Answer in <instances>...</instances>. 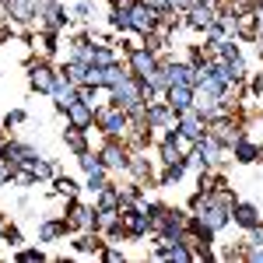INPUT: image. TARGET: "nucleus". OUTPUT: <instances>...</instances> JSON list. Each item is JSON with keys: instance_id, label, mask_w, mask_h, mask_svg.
<instances>
[{"instance_id": "nucleus-1", "label": "nucleus", "mask_w": 263, "mask_h": 263, "mask_svg": "<svg viewBox=\"0 0 263 263\" xmlns=\"http://www.w3.org/2000/svg\"><path fill=\"white\" fill-rule=\"evenodd\" d=\"M218 0H197L190 11H186V25L190 28H197V32H207L214 21H218Z\"/></svg>"}, {"instance_id": "nucleus-2", "label": "nucleus", "mask_w": 263, "mask_h": 263, "mask_svg": "<svg viewBox=\"0 0 263 263\" xmlns=\"http://www.w3.org/2000/svg\"><path fill=\"white\" fill-rule=\"evenodd\" d=\"M158 21H162V14H158L155 7H147L144 0H137V4L130 7V32H137V35H151V32L158 28Z\"/></svg>"}, {"instance_id": "nucleus-3", "label": "nucleus", "mask_w": 263, "mask_h": 263, "mask_svg": "<svg viewBox=\"0 0 263 263\" xmlns=\"http://www.w3.org/2000/svg\"><path fill=\"white\" fill-rule=\"evenodd\" d=\"M95 120H99V126L109 137H123L126 126H130V112L120 109V105H109V109H99V112H95Z\"/></svg>"}, {"instance_id": "nucleus-4", "label": "nucleus", "mask_w": 263, "mask_h": 263, "mask_svg": "<svg viewBox=\"0 0 263 263\" xmlns=\"http://www.w3.org/2000/svg\"><path fill=\"white\" fill-rule=\"evenodd\" d=\"M126 67H130V74H134V78H141V81H151V74L158 70V60H155V53H151L147 46H137V49H130V57H126Z\"/></svg>"}, {"instance_id": "nucleus-5", "label": "nucleus", "mask_w": 263, "mask_h": 263, "mask_svg": "<svg viewBox=\"0 0 263 263\" xmlns=\"http://www.w3.org/2000/svg\"><path fill=\"white\" fill-rule=\"evenodd\" d=\"M0 158H7V162L14 165H28L32 158H39V151L32 147V144H21V141H4L0 144Z\"/></svg>"}, {"instance_id": "nucleus-6", "label": "nucleus", "mask_w": 263, "mask_h": 263, "mask_svg": "<svg viewBox=\"0 0 263 263\" xmlns=\"http://www.w3.org/2000/svg\"><path fill=\"white\" fill-rule=\"evenodd\" d=\"M211 137L221 144V147H232V144L239 141L242 134H239V123L228 120V116H218V120H211Z\"/></svg>"}, {"instance_id": "nucleus-7", "label": "nucleus", "mask_w": 263, "mask_h": 263, "mask_svg": "<svg viewBox=\"0 0 263 263\" xmlns=\"http://www.w3.org/2000/svg\"><path fill=\"white\" fill-rule=\"evenodd\" d=\"M74 228H84V232L95 228V211L78 203V200L70 203V218H63V232H74Z\"/></svg>"}, {"instance_id": "nucleus-8", "label": "nucleus", "mask_w": 263, "mask_h": 263, "mask_svg": "<svg viewBox=\"0 0 263 263\" xmlns=\"http://www.w3.org/2000/svg\"><path fill=\"white\" fill-rule=\"evenodd\" d=\"M176 126H179L186 137L200 141V137H203V126H207V120H203L197 109H182V112H176Z\"/></svg>"}, {"instance_id": "nucleus-9", "label": "nucleus", "mask_w": 263, "mask_h": 263, "mask_svg": "<svg viewBox=\"0 0 263 263\" xmlns=\"http://www.w3.org/2000/svg\"><path fill=\"white\" fill-rule=\"evenodd\" d=\"M0 7H4V14L14 25H32L35 21V4L32 0H4Z\"/></svg>"}, {"instance_id": "nucleus-10", "label": "nucleus", "mask_w": 263, "mask_h": 263, "mask_svg": "<svg viewBox=\"0 0 263 263\" xmlns=\"http://www.w3.org/2000/svg\"><path fill=\"white\" fill-rule=\"evenodd\" d=\"M28 81L35 91H46V95H53V84H57V70L53 67H46V63H32V74H28Z\"/></svg>"}, {"instance_id": "nucleus-11", "label": "nucleus", "mask_w": 263, "mask_h": 263, "mask_svg": "<svg viewBox=\"0 0 263 263\" xmlns=\"http://www.w3.org/2000/svg\"><path fill=\"white\" fill-rule=\"evenodd\" d=\"M67 120H70V126L88 130V126L95 123V105H91V102H84V99H78L70 109H67Z\"/></svg>"}, {"instance_id": "nucleus-12", "label": "nucleus", "mask_w": 263, "mask_h": 263, "mask_svg": "<svg viewBox=\"0 0 263 263\" xmlns=\"http://www.w3.org/2000/svg\"><path fill=\"white\" fill-rule=\"evenodd\" d=\"M99 158H102V165H105L109 172H120V168H126V165H130V158H126V151H123V147H120L116 141H109V144H105Z\"/></svg>"}, {"instance_id": "nucleus-13", "label": "nucleus", "mask_w": 263, "mask_h": 263, "mask_svg": "<svg viewBox=\"0 0 263 263\" xmlns=\"http://www.w3.org/2000/svg\"><path fill=\"white\" fill-rule=\"evenodd\" d=\"M165 99H168V105H172L176 112L193 109V84H172V88L165 91Z\"/></svg>"}, {"instance_id": "nucleus-14", "label": "nucleus", "mask_w": 263, "mask_h": 263, "mask_svg": "<svg viewBox=\"0 0 263 263\" xmlns=\"http://www.w3.org/2000/svg\"><path fill=\"white\" fill-rule=\"evenodd\" d=\"M221 151H224V147L214 141V137H200V141H197V158H200V165H218V162H224Z\"/></svg>"}, {"instance_id": "nucleus-15", "label": "nucleus", "mask_w": 263, "mask_h": 263, "mask_svg": "<svg viewBox=\"0 0 263 263\" xmlns=\"http://www.w3.org/2000/svg\"><path fill=\"white\" fill-rule=\"evenodd\" d=\"M144 120L151 123V126H168V123H176V109L172 105H162V102H151Z\"/></svg>"}, {"instance_id": "nucleus-16", "label": "nucleus", "mask_w": 263, "mask_h": 263, "mask_svg": "<svg viewBox=\"0 0 263 263\" xmlns=\"http://www.w3.org/2000/svg\"><path fill=\"white\" fill-rule=\"evenodd\" d=\"M232 218H235V224H242L246 232H249V228L260 224V211H256L253 203H235V207H232Z\"/></svg>"}, {"instance_id": "nucleus-17", "label": "nucleus", "mask_w": 263, "mask_h": 263, "mask_svg": "<svg viewBox=\"0 0 263 263\" xmlns=\"http://www.w3.org/2000/svg\"><path fill=\"white\" fill-rule=\"evenodd\" d=\"M130 78V67H123V63H109V67H102V84L105 88H116Z\"/></svg>"}, {"instance_id": "nucleus-18", "label": "nucleus", "mask_w": 263, "mask_h": 263, "mask_svg": "<svg viewBox=\"0 0 263 263\" xmlns=\"http://www.w3.org/2000/svg\"><path fill=\"white\" fill-rule=\"evenodd\" d=\"M232 151H235V162H242V165H249V162L260 158V147H256L253 141H246V137H239V141L232 144Z\"/></svg>"}, {"instance_id": "nucleus-19", "label": "nucleus", "mask_w": 263, "mask_h": 263, "mask_svg": "<svg viewBox=\"0 0 263 263\" xmlns=\"http://www.w3.org/2000/svg\"><path fill=\"white\" fill-rule=\"evenodd\" d=\"M63 144L74 151V155H84L88 151V144H84V134H81V126H70V130H63Z\"/></svg>"}, {"instance_id": "nucleus-20", "label": "nucleus", "mask_w": 263, "mask_h": 263, "mask_svg": "<svg viewBox=\"0 0 263 263\" xmlns=\"http://www.w3.org/2000/svg\"><path fill=\"white\" fill-rule=\"evenodd\" d=\"M190 168V162L186 158H176V162H168V168H165V176H162V186H176V182L182 179V172Z\"/></svg>"}, {"instance_id": "nucleus-21", "label": "nucleus", "mask_w": 263, "mask_h": 263, "mask_svg": "<svg viewBox=\"0 0 263 263\" xmlns=\"http://www.w3.org/2000/svg\"><path fill=\"white\" fill-rule=\"evenodd\" d=\"M28 168H32L35 182H39V179H53V176H57V165H53V162H42V158H32Z\"/></svg>"}, {"instance_id": "nucleus-22", "label": "nucleus", "mask_w": 263, "mask_h": 263, "mask_svg": "<svg viewBox=\"0 0 263 263\" xmlns=\"http://www.w3.org/2000/svg\"><path fill=\"white\" fill-rule=\"evenodd\" d=\"M74 249H78V253H95V256H99L102 249H105V242H102L99 235H81V239L74 242Z\"/></svg>"}, {"instance_id": "nucleus-23", "label": "nucleus", "mask_w": 263, "mask_h": 263, "mask_svg": "<svg viewBox=\"0 0 263 263\" xmlns=\"http://www.w3.org/2000/svg\"><path fill=\"white\" fill-rule=\"evenodd\" d=\"M99 207L102 211H120V190H112V186L99 190Z\"/></svg>"}, {"instance_id": "nucleus-24", "label": "nucleus", "mask_w": 263, "mask_h": 263, "mask_svg": "<svg viewBox=\"0 0 263 263\" xmlns=\"http://www.w3.org/2000/svg\"><path fill=\"white\" fill-rule=\"evenodd\" d=\"M63 235V221H42L39 224V239L42 242H57Z\"/></svg>"}, {"instance_id": "nucleus-25", "label": "nucleus", "mask_w": 263, "mask_h": 263, "mask_svg": "<svg viewBox=\"0 0 263 263\" xmlns=\"http://www.w3.org/2000/svg\"><path fill=\"white\" fill-rule=\"evenodd\" d=\"M109 25H112V32H130V11L112 7V11H109Z\"/></svg>"}, {"instance_id": "nucleus-26", "label": "nucleus", "mask_w": 263, "mask_h": 263, "mask_svg": "<svg viewBox=\"0 0 263 263\" xmlns=\"http://www.w3.org/2000/svg\"><path fill=\"white\" fill-rule=\"evenodd\" d=\"M53 186H57L60 197H70V200L78 197V182L70 179V176H53Z\"/></svg>"}, {"instance_id": "nucleus-27", "label": "nucleus", "mask_w": 263, "mask_h": 263, "mask_svg": "<svg viewBox=\"0 0 263 263\" xmlns=\"http://www.w3.org/2000/svg\"><path fill=\"white\" fill-rule=\"evenodd\" d=\"M211 46L218 49L221 60H239V46H235V39H221V42H211Z\"/></svg>"}, {"instance_id": "nucleus-28", "label": "nucleus", "mask_w": 263, "mask_h": 263, "mask_svg": "<svg viewBox=\"0 0 263 263\" xmlns=\"http://www.w3.org/2000/svg\"><path fill=\"white\" fill-rule=\"evenodd\" d=\"M109 63H116V53H112L109 46H95V53H91V67H109Z\"/></svg>"}, {"instance_id": "nucleus-29", "label": "nucleus", "mask_w": 263, "mask_h": 263, "mask_svg": "<svg viewBox=\"0 0 263 263\" xmlns=\"http://www.w3.org/2000/svg\"><path fill=\"white\" fill-rule=\"evenodd\" d=\"M168 141L176 144V151H193V147H197V141H193V137H186V134H182V130H172V134H168Z\"/></svg>"}, {"instance_id": "nucleus-30", "label": "nucleus", "mask_w": 263, "mask_h": 263, "mask_svg": "<svg viewBox=\"0 0 263 263\" xmlns=\"http://www.w3.org/2000/svg\"><path fill=\"white\" fill-rule=\"evenodd\" d=\"M78 158H81V168L88 172V176H91V172H102V168H105V165H102V158H95L91 151H84V155H78Z\"/></svg>"}, {"instance_id": "nucleus-31", "label": "nucleus", "mask_w": 263, "mask_h": 263, "mask_svg": "<svg viewBox=\"0 0 263 263\" xmlns=\"http://www.w3.org/2000/svg\"><path fill=\"white\" fill-rule=\"evenodd\" d=\"M126 168H130L137 179H147V176H151V165L144 162V158H130V165H126Z\"/></svg>"}, {"instance_id": "nucleus-32", "label": "nucleus", "mask_w": 263, "mask_h": 263, "mask_svg": "<svg viewBox=\"0 0 263 263\" xmlns=\"http://www.w3.org/2000/svg\"><path fill=\"white\" fill-rule=\"evenodd\" d=\"M4 242L11 246V249H18V246L25 242V239H21V232L14 228V224H4Z\"/></svg>"}, {"instance_id": "nucleus-33", "label": "nucleus", "mask_w": 263, "mask_h": 263, "mask_svg": "<svg viewBox=\"0 0 263 263\" xmlns=\"http://www.w3.org/2000/svg\"><path fill=\"white\" fill-rule=\"evenodd\" d=\"M176 158H182V155L176 151V144H172L168 137H165V144H162V162L168 165V162H176Z\"/></svg>"}, {"instance_id": "nucleus-34", "label": "nucleus", "mask_w": 263, "mask_h": 263, "mask_svg": "<svg viewBox=\"0 0 263 263\" xmlns=\"http://www.w3.org/2000/svg\"><path fill=\"white\" fill-rule=\"evenodd\" d=\"M18 260H21V263H39V260H46V256H42L39 249H21Z\"/></svg>"}, {"instance_id": "nucleus-35", "label": "nucleus", "mask_w": 263, "mask_h": 263, "mask_svg": "<svg viewBox=\"0 0 263 263\" xmlns=\"http://www.w3.org/2000/svg\"><path fill=\"white\" fill-rule=\"evenodd\" d=\"M18 123H25V112H21V109H14V112H7V116H4V126H7V130H11V126H18Z\"/></svg>"}, {"instance_id": "nucleus-36", "label": "nucleus", "mask_w": 263, "mask_h": 263, "mask_svg": "<svg viewBox=\"0 0 263 263\" xmlns=\"http://www.w3.org/2000/svg\"><path fill=\"white\" fill-rule=\"evenodd\" d=\"M246 246H263V224L249 228V239H246Z\"/></svg>"}, {"instance_id": "nucleus-37", "label": "nucleus", "mask_w": 263, "mask_h": 263, "mask_svg": "<svg viewBox=\"0 0 263 263\" xmlns=\"http://www.w3.org/2000/svg\"><path fill=\"white\" fill-rule=\"evenodd\" d=\"M144 4H147V7H155L158 14H168V11H172V0H144Z\"/></svg>"}, {"instance_id": "nucleus-38", "label": "nucleus", "mask_w": 263, "mask_h": 263, "mask_svg": "<svg viewBox=\"0 0 263 263\" xmlns=\"http://www.w3.org/2000/svg\"><path fill=\"white\" fill-rule=\"evenodd\" d=\"M74 14H78L81 21H88V18H91V4H88V0H78V7H74Z\"/></svg>"}, {"instance_id": "nucleus-39", "label": "nucleus", "mask_w": 263, "mask_h": 263, "mask_svg": "<svg viewBox=\"0 0 263 263\" xmlns=\"http://www.w3.org/2000/svg\"><path fill=\"white\" fill-rule=\"evenodd\" d=\"M102 256H105L109 263H123V253H120V249H102Z\"/></svg>"}, {"instance_id": "nucleus-40", "label": "nucleus", "mask_w": 263, "mask_h": 263, "mask_svg": "<svg viewBox=\"0 0 263 263\" xmlns=\"http://www.w3.org/2000/svg\"><path fill=\"white\" fill-rule=\"evenodd\" d=\"M193 4H197V0H172V11H182V14H186Z\"/></svg>"}, {"instance_id": "nucleus-41", "label": "nucleus", "mask_w": 263, "mask_h": 263, "mask_svg": "<svg viewBox=\"0 0 263 263\" xmlns=\"http://www.w3.org/2000/svg\"><path fill=\"white\" fill-rule=\"evenodd\" d=\"M134 4H137V0H112V7H120V11H130Z\"/></svg>"}, {"instance_id": "nucleus-42", "label": "nucleus", "mask_w": 263, "mask_h": 263, "mask_svg": "<svg viewBox=\"0 0 263 263\" xmlns=\"http://www.w3.org/2000/svg\"><path fill=\"white\" fill-rule=\"evenodd\" d=\"M253 91H256V95L263 91V74H256V78H253Z\"/></svg>"}, {"instance_id": "nucleus-43", "label": "nucleus", "mask_w": 263, "mask_h": 263, "mask_svg": "<svg viewBox=\"0 0 263 263\" xmlns=\"http://www.w3.org/2000/svg\"><path fill=\"white\" fill-rule=\"evenodd\" d=\"M0 235H4V221H0Z\"/></svg>"}, {"instance_id": "nucleus-44", "label": "nucleus", "mask_w": 263, "mask_h": 263, "mask_svg": "<svg viewBox=\"0 0 263 263\" xmlns=\"http://www.w3.org/2000/svg\"><path fill=\"white\" fill-rule=\"evenodd\" d=\"M260 158H263V147H260Z\"/></svg>"}]
</instances>
